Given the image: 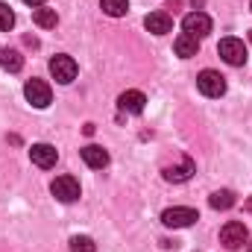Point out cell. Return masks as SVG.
Returning <instances> with one entry per match:
<instances>
[{
	"label": "cell",
	"instance_id": "13",
	"mask_svg": "<svg viewBox=\"0 0 252 252\" xmlns=\"http://www.w3.org/2000/svg\"><path fill=\"white\" fill-rule=\"evenodd\" d=\"M82 161H85L91 170H103V167L109 164V153H106L103 147H97V144H88V147H82Z\"/></svg>",
	"mask_w": 252,
	"mask_h": 252
},
{
	"label": "cell",
	"instance_id": "12",
	"mask_svg": "<svg viewBox=\"0 0 252 252\" xmlns=\"http://www.w3.org/2000/svg\"><path fill=\"white\" fill-rule=\"evenodd\" d=\"M193 173H196V164H193V158H188V156H185L179 164L164 167V179H167V182H188Z\"/></svg>",
	"mask_w": 252,
	"mask_h": 252
},
{
	"label": "cell",
	"instance_id": "14",
	"mask_svg": "<svg viewBox=\"0 0 252 252\" xmlns=\"http://www.w3.org/2000/svg\"><path fill=\"white\" fill-rule=\"evenodd\" d=\"M176 56H182V59H190V56H196V50H199V38H193L188 32H182L179 38H176Z\"/></svg>",
	"mask_w": 252,
	"mask_h": 252
},
{
	"label": "cell",
	"instance_id": "7",
	"mask_svg": "<svg viewBox=\"0 0 252 252\" xmlns=\"http://www.w3.org/2000/svg\"><path fill=\"white\" fill-rule=\"evenodd\" d=\"M50 190H53V196H56L59 202H76V199H79V182H76L73 176H56L53 185H50Z\"/></svg>",
	"mask_w": 252,
	"mask_h": 252
},
{
	"label": "cell",
	"instance_id": "2",
	"mask_svg": "<svg viewBox=\"0 0 252 252\" xmlns=\"http://www.w3.org/2000/svg\"><path fill=\"white\" fill-rule=\"evenodd\" d=\"M24 97H27L30 106H35V109H47L50 100H53V91H50V85H47L44 79H30V82L24 85Z\"/></svg>",
	"mask_w": 252,
	"mask_h": 252
},
{
	"label": "cell",
	"instance_id": "8",
	"mask_svg": "<svg viewBox=\"0 0 252 252\" xmlns=\"http://www.w3.org/2000/svg\"><path fill=\"white\" fill-rule=\"evenodd\" d=\"M182 30L193 35V38H202V35H208L211 32V18L205 15V12H188L185 18H182Z\"/></svg>",
	"mask_w": 252,
	"mask_h": 252
},
{
	"label": "cell",
	"instance_id": "10",
	"mask_svg": "<svg viewBox=\"0 0 252 252\" xmlns=\"http://www.w3.org/2000/svg\"><path fill=\"white\" fill-rule=\"evenodd\" d=\"M144 27H147L153 35H167V32L173 30V18L158 9V12H150V15L144 18Z\"/></svg>",
	"mask_w": 252,
	"mask_h": 252
},
{
	"label": "cell",
	"instance_id": "16",
	"mask_svg": "<svg viewBox=\"0 0 252 252\" xmlns=\"http://www.w3.org/2000/svg\"><path fill=\"white\" fill-rule=\"evenodd\" d=\"M208 205L214 208V211H226V208H232L235 205V193L232 190H214L211 196H208Z\"/></svg>",
	"mask_w": 252,
	"mask_h": 252
},
{
	"label": "cell",
	"instance_id": "3",
	"mask_svg": "<svg viewBox=\"0 0 252 252\" xmlns=\"http://www.w3.org/2000/svg\"><path fill=\"white\" fill-rule=\"evenodd\" d=\"M247 241H250V232H247V226H244L241 220H229V223L220 229V244H223L226 250H241Z\"/></svg>",
	"mask_w": 252,
	"mask_h": 252
},
{
	"label": "cell",
	"instance_id": "22",
	"mask_svg": "<svg viewBox=\"0 0 252 252\" xmlns=\"http://www.w3.org/2000/svg\"><path fill=\"white\" fill-rule=\"evenodd\" d=\"M244 208H247V211H252V199H250V202H247V205H244Z\"/></svg>",
	"mask_w": 252,
	"mask_h": 252
},
{
	"label": "cell",
	"instance_id": "5",
	"mask_svg": "<svg viewBox=\"0 0 252 252\" xmlns=\"http://www.w3.org/2000/svg\"><path fill=\"white\" fill-rule=\"evenodd\" d=\"M196 88L205 94V97H223L226 94V76L217 73V70H202L196 76Z\"/></svg>",
	"mask_w": 252,
	"mask_h": 252
},
{
	"label": "cell",
	"instance_id": "9",
	"mask_svg": "<svg viewBox=\"0 0 252 252\" xmlns=\"http://www.w3.org/2000/svg\"><path fill=\"white\" fill-rule=\"evenodd\" d=\"M30 158H32V164H35V167L50 170V167H56L59 153H56V147H53V144H32V147H30Z\"/></svg>",
	"mask_w": 252,
	"mask_h": 252
},
{
	"label": "cell",
	"instance_id": "18",
	"mask_svg": "<svg viewBox=\"0 0 252 252\" xmlns=\"http://www.w3.org/2000/svg\"><path fill=\"white\" fill-rule=\"evenodd\" d=\"M100 6H103V12L112 15V18H121V15L129 12V0H100Z\"/></svg>",
	"mask_w": 252,
	"mask_h": 252
},
{
	"label": "cell",
	"instance_id": "17",
	"mask_svg": "<svg viewBox=\"0 0 252 252\" xmlns=\"http://www.w3.org/2000/svg\"><path fill=\"white\" fill-rule=\"evenodd\" d=\"M0 67L9 70V73H18V70L24 67V56H21L18 50H9V47H6V50L0 53Z\"/></svg>",
	"mask_w": 252,
	"mask_h": 252
},
{
	"label": "cell",
	"instance_id": "23",
	"mask_svg": "<svg viewBox=\"0 0 252 252\" xmlns=\"http://www.w3.org/2000/svg\"><path fill=\"white\" fill-rule=\"evenodd\" d=\"M247 252H252V241H250V244H247Z\"/></svg>",
	"mask_w": 252,
	"mask_h": 252
},
{
	"label": "cell",
	"instance_id": "19",
	"mask_svg": "<svg viewBox=\"0 0 252 252\" xmlns=\"http://www.w3.org/2000/svg\"><path fill=\"white\" fill-rule=\"evenodd\" d=\"M70 252H97V244L88 235H76L70 238Z\"/></svg>",
	"mask_w": 252,
	"mask_h": 252
},
{
	"label": "cell",
	"instance_id": "6",
	"mask_svg": "<svg viewBox=\"0 0 252 252\" xmlns=\"http://www.w3.org/2000/svg\"><path fill=\"white\" fill-rule=\"evenodd\" d=\"M76 70H79V67H76V62H73V56L59 53V56L50 59V73H53V79L62 82V85H67V82L76 79Z\"/></svg>",
	"mask_w": 252,
	"mask_h": 252
},
{
	"label": "cell",
	"instance_id": "11",
	"mask_svg": "<svg viewBox=\"0 0 252 252\" xmlns=\"http://www.w3.org/2000/svg\"><path fill=\"white\" fill-rule=\"evenodd\" d=\"M144 103H147V97L141 94V91H124L121 97H118V109L126 112V115H141L144 112Z\"/></svg>",
	"mask_w": 252,
	"mask_h": 252
},
{
	"label": "cell",
	"instance_id": "15",
	"mask_svg": "<svg viewBox=\"0 0 252 252\" xmlns=\"http://www.w3.org/2000/svg\"><path fill=\"white\" fill-rule=\"evenodd\" d=\"M32 21H35L41 30H53V27L59 24V15H56V9H44V6H38V9L32 12Z\"/></svg>",
	"mask_w": 252,
	"mask_h": 252
},
{
	"label": "cell",
	"instance_id": "1",
	"mask_svg": "<svg viewBox=\"0 0 252 252\" xmlns=\"http://www.w3.org/2000/svg\"><path fill=\"white\" fill-rule=\"evenodd\" d=\"M196 220H199L196 208H188V205H173V208H167V211L161 214V223H164L167 229H188Z\"/></svg>",
	"mask_w": 252,
	"mask_h": 252
},
{
	"label": "cell",
	"instance_id": "21",
	"mask_svg": "<svg viewBox=\"0 0 252 252\" xmlns=\"http://www.w3.org/2000/svg\"><path fill=\"white\" fill-rule=\"evenodd\" d=\"M27 6H32V9H38V6H44V0H24Z\"/></svg>",
	"mask_w": 252,
	"mask_h": 252
},
{
	"label": "cell",
	"instance_id": "25",
	"mask_svg": "<svg viewBox=\"0 0 252 252\" xmlns=\"http://www.w3.org/2000/svg\"><path fill=\"white\" fill-rule=\"evenodd\" d=\"M250 9H252V3H250Z\"/></svg>",
	"mask_w": 252,
	"mask_h": 252
},
{
	"label": "cell",
	"instance_id": "20",
	"mask_svg": "<svg viewBox=\"0 0 252 252\" xmlns=\"http://www.w3.org/2000/svg\"><path fill=\"white\" fill-rule=\"evenodd\" d=\"M12 27H15V12L6 3H0V32H9Z\"/></svg>",
	"mask_w": 252,
	"mask_h": 252
},
{
	"label": "cell",
	"instance_id": "24",
	"mask_svg": "<svg viewBox=\"0 0 252 252\" xmlns=\"http://www.w3.org/2000/svg\"><path fill=\"white\" fill-rule=\"evenodd\" d=\"M250 41H252V30H250Z\"/></svg>",
	"mask_w": 252,
	"mask_h": 252
},
{
	"label": "cell",
	"instance_id": "4",
	"mask_svg": "<svg viewBox=\"0 0 252 252\" xmlns=\"http://www.w3.org/2000/svg\"><path fill=\"white\" fill-rule=\"evenodd\" d=\"M217 53H220L223 62L232 64V67H241V64L247 62V47H244L241 38H223L217 44Z\"/></svg>",
	"mask_w": 252,
	"mask_h": 252
}]
</instances>
